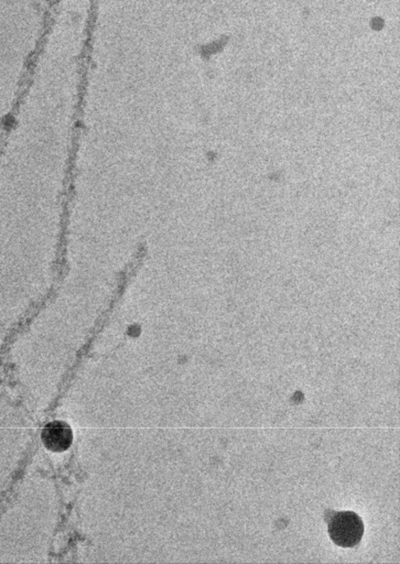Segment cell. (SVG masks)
Masks as SVG:
<instances>
[{"instance_id":"7a4b0ae2","label":"cell","mask_w":400,"mask_h":564,"mask_svg":"<svg viewBox=\"0 0 400 564\" xmlns=\"http://www.w3.org/2000/svg\"><path fill=\"white\" fill-rule=\"evenodd\" d=\"M42 442L51 452H64L73 443V431L70 425L64 421L50 422L42 430Z\"/></svg>"},{"instance_id":"6da1fadb","label":"cell","mask_w":400,"mask_h":564,"mask_svg":"<svg viewBox=\"0 0 400 564\" xmlns=\"http://www.w3.org/2000/svg\"><path fill=\"white\" fill-rule=\"evenodd\" d=\"M331 540L342 548L356 547L364 535V523L354 511H340L329 520Z\"/></svg>"}]
</instances>
